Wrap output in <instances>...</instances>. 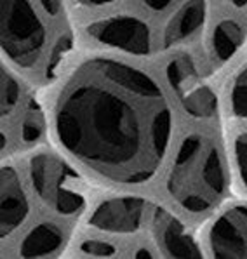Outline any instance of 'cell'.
I'll use <instances>...</instances> for the list:
<instances>
[{
    "label": "cell",
    "instance_id": "cell-15",
    "mask_svg": "<svg viewBox=\"0 0 247 259\" xmlns=\"http://www.w3.org/2000/svg\"><path fill=\"white\" fill-rule=\"evenodd\" d=\"M230 110L235 117L247 118V65L238 71L230 87Z\"/></svg>",
    "mask_w": 247,
    "mask_h": 259
},
{
    "label": "cell",
    "instance_id": "cell-6",
    "mask_svg": "<svg viewBox=\"0 0 247 259\" xmlns=\"http://www.w3.org/2000/svg\"><path fill=\"white\" fill-rule=\"evenodd\" d=\"M89 37L101 46L145 56L151 49V33L146 23L133 16H113L89 26Z\"/></svg>",
    "mask_w": 247,
    "mask_h": 259
},
{
    "label": "cell",
    "instance_id": "cell-5",
    "mask_svg": "<svg viewBox=\"0 0 247 259\" xmlns=\"http://www.w3.org/2000/svg\"><path fill=\"white\" fill-rule=\"evenodd\" d=\"M166 77L178 101L190 117L205 120L216 113L218 99L214 91L202 80L193 59L186 54L174 58L167 65Z\"/></svg>",
    "mask_w": 247,
    "mask_h": 259
},
{
    "label": "cell",
    "instance_id": "cell-19",
    "mask_svg": "<svg viewBox=\"0 0 247 259\" xmlns=\"http://www.w3.org/2000/svg\"><path fill=\"white\" fill-rule=\"evenodd\" d=\"M38 4H40L44 13L51 16V18L59 16L63 11V0H38Z\"/></svg>",
    "mask_w": 247,
    "mask_h": 259
},
{
    "label": "cell",
    "instance_id": "cell-20",
    "mask_svg": "<svg viewBox=\"0 0 247 259\" xmlns=\"http://www.w3.org/2000/svg\"><path fill=\"white\" fill-rule=\"evenodd\" d=\"M143 2H145V6L148 9L155 11V13H160V11L167 9L173 4V0H143Z\"/></svg>",
    "mask_w": 247,
    "mask_h": 259
},
{
    "label": "cell",
    "instance_id": "cell-11",
    "mask_svg": "<svg viewBox=\"0 0 247 259\" xmlns=\"http://www.w3.org/2000/svg\"><path fill=\"white\" fill-rule=\"evenodd\" d=\"M65 244L63 232L56 225L42 223L31 228V232L23 238L19 254L23 257H46L58 254Z\"/></svg>",
    "mask_w": 247,
    "mask_h": 259
},
{
    "label": "cell",
    "instance_id": "cell-14",
    "mask_svg": "<svg viewBox=\"0 0 247 259\" xmlns=\"http://www.w3.org/2000/svg\"><path fill=\"white\" fill-rule=\"evenodd\" d=\"M21 101V87L11 71L0 63V118L7 117Z\"/></svg>",
    "mask_w": 247,
    "mask_h": 259
},
{
    "label": "cell",
    "instance_id": "cell-9",
    "mask_svg": "<svg viewBox=\"0 0 247 259\" xmlns=\"http://www.w3.org/2000/svg\"><path fill=\"white\" fill-rule=\"evenodd\" d=\"M30 210L26 191L14 167H0V238L9 237L25 223Z\"/></svg>",
    "mask_w": 247,
    "mask_h": 259
},
{
    "label": "cell",
    "instance_id": "cell-24",
    "mask_svg": "<svg viewBox=\"0 0 247 259\" xmlns=\"http://www.w3.org/2000/svg\"><path fill=\"white\" fill-rule=\"evenodd\" d=\"M136 256L138 257H151V254L148 252V250H138Z\"/></svg>",
    "mask_w": 247,
    "mask_h": 259
},
{
    "label": "cell",
    "instance_id": "cell-13",
    "mask_svg": "<svg viewBox=\"0 0 247 259\" xmlns=\"http://www.w3.org/2000/svg\"><path fill=\"white\" fill-rule=\"evenodd\" d=\"M244 40V30L237 21L232 19H225V21L218 23L213 31V53L216 56L218 61H226L237 53Z\"/></svg>",
    "mask_w": 247,
    "mask_h": 259
},
{
    "label": "cell",
    "instance_id": "cell-22",
    "mask_svg": "<svg viewBox=\"0 0 247 259\" xmlns=\"http://www.w3.org/2000/svg\"><path fill=\"white\" fill-rule=\"evenodd\" d=\"M6 145H7V138H6V134L0 131V153H2L4 148H6Z\"/></svg>",
    "mask_w": 247,
    "mask_h": 259
},
{
    "label": "cell",
    "instance_id": "cell-21",
    "mask_svg": "<svg viewBox=\"0 0 247 259\" xmlns=\"http://www.w3.org/2000/svg\"><path fill=\"white\" fill-rule=\"evenodd\" d=\"M77 2L86 7H99V6H108V4H113L117 0H77Z\"/></svg>",
    "mask_w": 247,
    "mask_h": 259
},
{
    "label": "cell",
    "instance_id": "cell-4",
    "mask_svg": "<svg viewBox=\"0 0 247 259\" xmlns=\"http://www.w3.org/2000/svg\"><path fill=\"white\" fill-rule=\"evenodd\" d=\"M30 178L38 198L61 216H75L86 207L82 178L58 155H35L30 162Z\"/></svg>",
    "mask_w": 247,
    "mask_h": 259
},
{
    "label": "cell",
    "instance_id": "cell-23",
    "mask_svg": "<svg viewBox=\"0 0 247 259\" xmlns=\"http://www.w3.org/2000/svg\"><path fill=\"white\" fill-rule=\"evenodd\" d=\"M232 4L235 7H244L247 6V0H232Z\"/></svg>",
    "mask_w": 247,
    "mask_h": 259
},
{
    "label": "cell",
    "instance_id": "cell-12",
    "mask_svg": "<svg viewBox=\"0 0 247 259\" xmlns=\"http://www.w3.org/2000/svg\"><path fill=\"white\" fill-rule=\"evenodd\" d=\"M205 19V0H188L166 28V44L181 42L198 31Z\"/></svg>",
    "mask_w": 247,
    "mask_h": 259
},
{
    "label": "cell",
    "instance_id": "cell-1",
    "mask_svg": "<svg viewBox=\"0 0 247 259\" xmlns=\"http://www.w3.org/2000/svg\"><path fill=\"white\" fill-rule=\"evenodd\" d=\"M63 148L99 176L139 185L155 176L173 134L158 83L127 63L94 58L78 66L54 110Z\"/></svg>",
    "mask_w": 247,
    "mask_h": 259
},
{
    "label": "cell",
    "instance_id": "cell-8",
    "mask_svg": "<svg viewBox=\"0 0 247 259\" xmlns=\"http://www.w3.org/2000/svg\"><path fill=\"white\" fill-rule=\"evenodd\" d=\"M209 245L216 257H247V205H235L213 223Z\"/></svg>",
    "mask_w": 247,
    "mask_h": 259
},
{
    "label": "cell",
    "instance_id": "cell-2",
    "mask_svg": "<svg viewBox=\"0 0 247 259\" xmlns=\"http://www.w3.org/2000/svg\"><path fill=\"white\" fill-rule=\"evenodd\" d=\"M167 190L192 214L207 212L220 204L226 191V172L213 139L192 134L183 141L171 167Z\"/></svg>",
    "mask_w": 247,
    "mask_h": 259
},
{
    "label": "cell",
    "instance_id": "cell-10",
    "mask_svg": "<svg viewBox=\"0 0 247 259\" xmlns=\"http://www.w3.org/2000/svg\"><path fill=\"white\" fill-rule=\"evenodd\" d=\"M153 232L160 250L169 257H202V250L193 237L173 214L157 209L153 216Z\"/></svg>",
    "mask_w": 247,
    "mask_h": 259
},
{
    "label": "cell",
    "instance_id": "cell-18",
    "mask_svg": "<svg viewBox=\"0 0 247 259\" xmlns=\"http://www.w3.org/2000/svg\"><path fill=\"white\" fill-rule=\"evenodd\" d=\"M80 250L84 254H87V256H96V257H110L115 256V252H117V249L113 245L103 240H86L80 245Z\"/></svg>",
    "mask_w": 247,
    "mask_h": 259
},
{
    "label": "cell",
    "instance_id": "cell-16",
    "mask_svg": "<svg viewBox=\"0 0 247 259\" xmlns=\"http://www.w3.org/2000/svg\"><path fill=\"white\" fill-rule=\"evenodd\" d=\"M44 133V123L40 115L37 113H30L28 117H25L21 125V136L25 141H37Z\"/></svg>",
    "mask_w": 247,
    "mask_h": 259
},
{
    "label": "cell",
    "instance_id": "cell-17",
    "mask_svg": "<svg viewBox=\"0 0 247 259\" xmlns=\"http://www.w3.org/2000/svg\"><path fill=\"white\" fill-rule=\"evenodd\" d=\"M235 162L242 183L247 188V133L240 134L235 141Z\"/></svg>",
    "mask_w": 247,
    "mask_h": 259
},
{
    "label": "cell",
    "instance_id": "cell-3",
    "mask_svg": "<svg viewBox=\"0 0 247 259\" xmlns=\"http://www.w3.org/2000/svg\"><path fill=\"white\" fill-rule=\"evenodd\" d=\"M46 30L30 0H0V49L19 68L40 63L46 49Z\"/></svg>",
    "mask_w": 247,
    "mask_h": 259
},
{
    "label": "cell",
    "instance_id": "cell-7",
    "mask_svg": "<svg viewBox=\"0 0 247 259\" xmlns=\"http://www.w3.org/2000/svg\"><path fill=\"white\" fill-rule=\"evenodd\" d=\"M146 204L139 197H115L99 204L89 218V225L99 232L129 235L141 228Z\"/></svg>",
    "mask_w": 247,
    "mask_h": 259
}]
</instances>
